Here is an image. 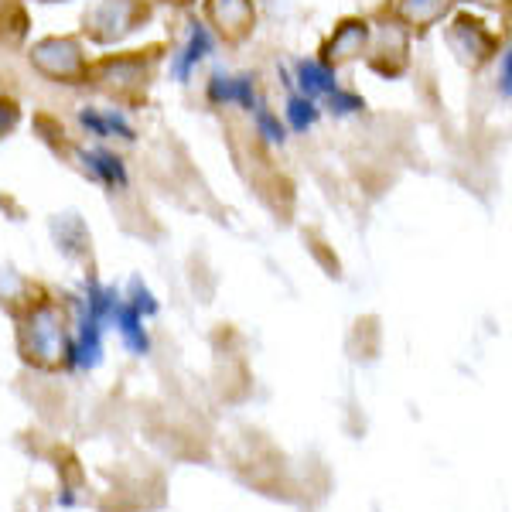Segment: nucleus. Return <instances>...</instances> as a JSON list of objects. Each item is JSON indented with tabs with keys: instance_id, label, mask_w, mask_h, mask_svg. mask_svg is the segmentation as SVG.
<instances>
[{
	"instance_id": "f257e3e1",
	"label": "nucleus",
	"mask_w": 512,
	"mask_h": 512,
	"mask_svg": "<svg viewBox=\"0 0 512 512\" xmlns=\"http://www.w3.org/2000/svg\"><path fill=\"white\" fill-rule=\"evenodd\" d=\"M21 352L24 359L38 366H55L65 355V328L55 308H38L35 315L24 321L21 332Z\"/></svg>"
},
{
	"instance_id": "f03ea898",
	"label": "nucleus",
	"mask_w": 512,
	"mask_h": 512,
	"mask_svg": "<svg viewBox=\"0 0 512 512\" xmlns=\"http://www.w3.org/2000/svg\"><path fill=\"white\" fill-rule=\"evenodd\" d=\"M209 99L216 106H243V110H256L260 103V93H256V82L250 76H226V72H216L209 79Z\"/></svg>"
},
{
	"instance_id": "7ed1b4c3",
	"label": "nucleus",
	"mask_w": 512,
	"mask_h": 512,
	"mask_svg": "<svg viewBox=\"0 0 512 512\" xmlns=\"http://www.w3.org/2000/svg\"><path fill=\"white\" fill-rule=\"evenodd\" d=\"M113 325L120 328V338L127 342V349L130 352H137V355H144L147 349H151V338H147L144 332V315L134 308L130 301H117V308H113V315H110Z\"/></svg>"
},
{
	"instance_id": "20e7f679",
	"label": "nucleus",
	"mask_w": 512,
	"mask_h": 512,
	"mask_svg": "<svg viewBox=\"0 0 512 512\" xmlns=\"http://www.w3.org/2000/svg\"><path fill=\"white\" fill-rule=\"evenodd\" d=\"M79 123L89 130L93 137H120V140H134V127L127 123L120 110H96V106H86L79 110Z\"/></svg>"
},
{
	"instance_id": "39448f33",
	"label": "nucleus",
	"mask_w": 512,
	"mask_h": 512,
	"mask_svg": "<svg viewBox=\"0 0 512 512\" xmlns=\"http://www.w3.org/2000/svg\"><path fill=\"white\" fill-rule=\"evenodd\" d=\"M212 55V35H209V28H202V24H192V31H188V41H185V48L178 52V59H175V76L181 82H188V76H192V69L198 62H205Z\"/></svg>"
},
{
	"instance_id": "423d86ee",
	"label": "nucleus",
	"mask_w": 512,
	"mask_h": 512,
	"mask_svg": "<svg viewBox=\"0 0 512 512\" xmlns=\"http://www.w3.org/2000/svg\"><path fill=\"white\" fill-rule=\"evenodd\" d=\"M297 86H301V96L321 99V96H332L335 93L338 79H335V72L328 69V65L304 59V62H297Z\"/></svg>"
},
{
	"instance_id": "0eeeda50",
	"label": "nucleus",
	"mask_w": 512,
	"mask_h": 512,
	"mask_svg": "<svg viewBox=\"0 0 512 512\" xmlns=\"http://www.w3.org/2000/svg\"><path fill=\"white\" fill-rule=\"evenodd\" d=\"M82 164H86V171L93 175L96 181H103L106 188H127V168H123V161L117 154L110 151H82Z\"/></svg>"
},
{
	"instance_id": "6e6552de",
	"label": "nucleus",
	"mask_w": 512,
	"mask_h": 512,
	"mask_svg": "<svg viewBox=\"0 0 512 512\" xmlns=\"http://www.w3.org/2000/svg\"><path fill=\"white\" fill-rule=\"evenodd\" d=\"M321 110H318V99H308V96H291L287 103V123L297 130V134H308L311 127L318 123Z\"/></svg>"
},
{
	"instance_id": "1a4fd4ad",
	"label": "nucleus",
	"mask_w": 512,
	"mask_h": 512,
	"mask_svg": "<svg viewBox=\"0 0 512 512\" xmlns=\"http://www.w3.org/2000/svg\"><path fill=\"white\" fill-rule=\"evenodd\" d=\"M253 123H256V134H260L263 140H267L270 147H280L287 140V130H284V123H280L277 113H270L267 110V103H256V110H253Z\"/></svg>"
},
{
	"instance_id": "9d476101",
	"label": "nucleus",
	"mask_w": 512,
	"mask_h": 512,
	"mask_svg": "<svg viewBox=\"0 0 512 512\" xmlns=\"http://www.w3.org/2000/svg\"><path fill=\"white\" fill-rule=\"evenodd\" d=\"M325 99H328V106H332L335 117H352V113H359L362 106H366L359 96H355V93H345V89H335V93H332V96H325Z\"/></svg>"
},
{
	"instance_id": "9b49d317",
	"label": "nucleus",
	"mask_w": 512,
	"mask_h": 512,
	"mask_svg": "<svg viewBox=\"0 0 512 512\" xmlns=\"http://www.w3.org/2000/svg\"><path fill=\"white\" fill-rule=\"evenodd\" d=\"M130 304H134V308H137L144 318L158 315V301H154V294L147 291V287L140 284V280H134V284H130Z\"/></svg>"
},
{
	"instance_id": "f8f14e48",
	"label": "nucleus",
	"mask_w": 512,
	"mask_h": 512,
	"mask_svg": "<svg viewBox=\"0 0 512 512\" xmlns=\"http://www.w3.org/2000/svg\"><path fill=\"white\" fill-rule=\"evenodd\" d=\"M509 76H512V72H509V55H502V82H499L502 96H509Z\"/></svg>"
}]
</instances>
